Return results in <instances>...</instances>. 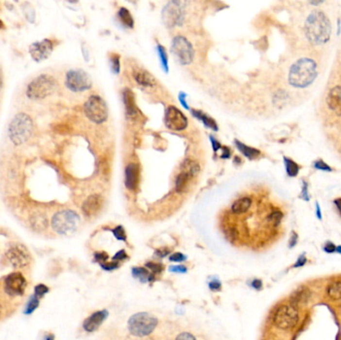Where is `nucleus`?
<instances>
[{"instance_id":"obj_1","label":"nucleus","mask_w":341,"mask_h":340,"mask_svg":"<svg viewBox=\"0 0 341 340\" xmlns=\"http://www.w3.org/2000/svg\"><path fill=\"white\" fill-rule=\"evenodd\" d=\"M305 33L308 41L314 45L326 43L331 35V24L328 17L321 11L311 12L305 24Z\"/></svg>"},{"instance_id":"obj_2","label":"nucleus","mask_w":341,"mask_h":340,"mask_svg":"<svg viewBox=\"0 0 341 340\" xmlns=\"http://www.w3.org/2000/svg\"><path fill=\"white\" fill-rule=\"evenodd\" d=\"M317 64L311 58H300L290 69L289 82L295 88H307L317 77Z\"/></svg>"},{"instance_id":"obj_3","label":"nucleus","mask_w":341,"mask_h":340,"mask_svg":"<svg viewBox=\"0 0 341 340\" xmlns=\"http://www.w3.org/2000/svg\"><path fill=\"white\" fill-rule=\"evenodd\" d=\"M32 131L33 122L31 118L24 113H20L12 119L8 128V135L12 143L21 145L30 138Z\"/></svg>"},{"instance_id":"obj_4","label":"nucleus","mask_w":341,"mask_h":340,"mask_svg":"<svg viewBox=\"0 0 341 340\" xmlns=\"http://www.w3.org/2000/svg\"><path fill=\"white\" fill-rule=\"evenodd\" d=\"M80 223V217L77 213L71 210H63L56 213L51 221L54 232L58 235L69 236L77 230Z\"/></svg>"},{"instance_id":"obj_5","label":"nucleus","mask_w":341,"mask_h":340,"mask_svg":"<svg viewBox=\"0 0 341 340\" xmlns=\"http://www.w3.org/2000/svg\"><path fill=\"white\" fill-rule=\"evenodd\" d=\"M158 325V319L150 313L139 312L132 315L128 321V329L131 334L144 337L150 335Z\"/></svg>"},{"instance_id":"obj_6","label":"nucleus","mask_w":341,"mask_h":340,"mask_svg":"<svg viewBox=\"0 0 341 340\" xmlns=\"http://www.w3.org/2000/svg\"><path fill=\"white\" fill-rule=\"evenodd\" d=\"M56 89L57 82L52 76H50V75H40V76H38L29 83L26 94L30 99L39 100L51 95L56 91Z\"/></svg>"},{"instance_id":"obj_7","label":"nucleus","mask_w":341,"mask_h":340,"mask_svg":"<svg viewBox=\"0 0 341 340\" xmlns=\"http://www.w3.org/2000/svg\"><path fill=\"white\" fill-rule=\"evenodd\" d=\"M162 19L168 28L182 26L186 20V2H168L162 10Z\"/></svg>"},{"instance_id":"obj_8","label":"nucleus","mask_w":341,"mask_h":340,"mask_svg":"<svg viewBox=\"0 0 341 340\" xmlns=\"http://www.w3.org/2000/svg\"><path fill=\"white\" fill-rule=\"evenodd\" d=\"M170 52L181 65L191 64L195 57V51L192 43L185 36L178 35L172 41Z\"/></svg>"},{"instance_id":"obj_9","label":"nucleus","mask_w":341,"mask_h":340,"mask_svg":"<svg viewBox=\"0 0 341 340\" xmlns=\"http://www.w3.org/2000/svg\"><path fill=\"white\" fill-rule=\"evenodd\" d=\"M87 118L96 124H102L108 119V108L105 101L98 95H92L84 105Z\"/></svg>"},{"instance_id":"obj_10","label":"nucleus","mask_w":341,"mask_h":340,"mask_svg":"<svg viewBox=\"0 0 341 340\" xmlns=\"http://www.w3.org/2000/svg\"><path fill=\"white\" fill-rule=\"evenodd\" d=\"M65 84L73 92H84L92 87V80L84 70L75 69L67 72Z\"/></svg>"},{"instance_id":"obj_11","label":"nucleus","mask_w":341,"mask_h":340,"mask_svg":"<svg viewBox=\"0 0 341 340\" xmlns=\"http://www.w3.org/2000/svg\"><path fill=\"white\" fill-rule=\"evenodd\" d=\"M298 323V312L293 306H281L273 316V323L280 329H290Z\"/></svg>"},{"instance_id":"obj_12","label":"nucleus","mask_w":341,"mask_h":340,"mask_svg":"<svg viewBox=\"0 0 341 340\" xmlns=\"http://www.w3.org/2000/svg\"><path fill=\"white\" fill-rule=\"evenodd\" d=\"M6 256L11 266L15 269L26 268L32 260V256L28 249L21 243H13L8 249Z\"/></svg>"},{"instance_id":"obj_13","label":"nucleus","mask_w":341,"mask_h":340,"mask_svg":"<svg viewBox=\"0 0 341 340\" xmlns=\"http://www.w3.org/2000/svg\"><path fill=\"white\" fill-rule=\"evenodd\" d=\"M26 287L27 281L21 272H12L8 274L3 281V290L11 297L23 295Z\"/></svg>"},{"instance_id":"obj_14","label":"nucleus","mask_w":341,"mask_h":340,"mask_svg":"<svg viewBox=\"0 0 341 340\" xmlns=\"http://www.w3.org/2000/svg\"><path fill=\"white\" fill-rule=\"evenodd\" d=\"M164 122L168 129L176 132L184 131L187 129L188 124V118L185 116L184 113L175 106L168 107L165 113Z\"/></svg>"},{"instance_id":"obj_15","label":"nucleus","mask_w":341,"mask_h":340,"mask_svg":"<svg viewBox=\"0 0 341 340\" xmlns=\"http://www.w3.org/2000/svg\"><path fill=\"white\" fill-rule=\"evenodd\" d=\"M53 51V43L49 39H44L40 42H35L29 47L31 57L36 61L40 62L47 59Z\"/></svg>"},{"instance_id":"obj_16","label":"nucleus","mask_w":341,"mask_h":340,"mask_svg":"<svg viewBox=\"0 0 341 340\" xmlns=\"http://www.w3.org/2000/svg\"><path fill=\"white\" fill-rule=\"evenodd\" d=\"M140 181V167L136 163H131L125 170V186L129 191H135Z\"/></svg>"},{"instance_id":"obj_17","label":"nucleus","mask_w":341,"mask_h":340,"mask_svg":"<svg viewBox=\"0 0 341 340\" xmlns=\"http://www.w3.org/2000/svg\"><path fill=\"white\" fill-rule=\"evenodd\" d=\"M102 205H103V199L100 195H97V194L91 195L83 203L82 212L86 217L91 218L96 216L100 212V210L102 209Z\"/></svg>"},{"instance_id":"obj_18","label":"nucleus","mask_w":341,"mask_h":340,"mask_svg":"<svg viewBox=\"0 0 341 340\" xmlns=\"http://www.w3.org/2000/svg\"><path fill=\"white\" fill-rule=\"evenodd\" d=\"M107 316H108L107 310H100V311L94 312L92 315L87 317L83 323L84 330L87 332H94L95 330H97L102 325Z\"/></svg>"},{"instance_id":"obj_19","label":"nucleus","mask_w":341,"mask_h":340,"mask_svg":"<svg viewBox=\"0 0 341 340\" xmlns=\"http://www.w3.org/2000/svg\"><path fill=\"white\" fill-rule=\"evenodd\" d=\"M328 108L336 114L341 116V86L333 87L329 92L326 98Z\"/></svg>"},{"instance_id":"obj_20","label":"nucleus","mask_w":341,"mask_h":340,"mask_svg":"<svg viewBox=\"0 0 341 340\" xmlns=\"http://www.w3.org/2000/svg\"><path fill=\"white\" fill-rule=\"evenodd\" d=\"M123 102L126 110V114L130 118H135L138 116L139 111L135 103V97L133 92L129 89H125L123 91Z\"/></svg>"},{"instance_id":"obj_21","label":"nucleus","mask_w":341,"mask_h":340,"mask_svg":"<svg viewBox=\"0 0 341 340\" xmlns=\"http://www.w3.org/2000/svg\"><path fill=\"white\" fill-rule=\"evenodd\" d=\"M253 204V200L250 197H241L235 201L231 206V213L234 216L244 215L250 211Z\"/></svg>"},{"instance_id":"obj_22","label":"nucleus","mask_w":341,"mask_h":340,"mask_svg":"<svg viewBox=\"0 0 341 340\" xmlns=\"http://www.w3.org/2000/svg\"><path fill=\"white\" fill-rule=\"evenodd\" d=\"M134 79L138 85L144 88H154L156 86V79L146 70L139 69L135 71Z\"/></svg>"},{"instance_id":"obj_23","label":"nucleus","mask_w":341,"mask_h":340,"mask_svg":"<svg viewBox=\"0 0 341 340\" xmlns=\"http://www.w3.org/2000/svg\"><path fill=\"white\" fill-rule=\"evenodd\" d=\"M180 172L185 173L186 175H188L189 178H195L199 172H200V166L196 161L193 160H185L180 168Z\"/></svg>"},{"instance_id":"obj_24","label":"nucleus","mask_w":341,"mask_h":340,"mask_svg":"<svg viewBox=\"0 0 341 340\" xmlns=\"http://www.w3.org/2000/svg\"><path fill=\"white\" fill-rule=\"evenodd\" d=\"M235 143H236V146L239 149V152L243 156H245L246 158L250 159V160L256 159L260 155V151L257 150V149H255V148L250 147V146H246V145H244L243 143H241V142H239L238 140H236Z\"/></svg>"},{"instance_id":"obj_25","label":"nucleus","mask_w":341,"mask_h":340,"mask_svg":"<svg viewBox=\"0 0 341 340\" xmlns=\"http://www.w3.org/2000/svg\"><path fill=\"white\" fill-rule=\"evenodd\" d=\"M192 114L194 117H196L197 119H199L201 122H203V124L207 127V128H210L214 131H218L219 130V127H218V124L216 123V121L211 118L210 116H207L206 114H205L204 112L202 111H198V110H193L192 111Z\"/></svg>"},{"instance_id":"obj_26","label":"nucleus","mask_w":341,"mask_h":340,"mask_svg":"<svg viewBox=\"0 0 341 340\" xmlns=\"http://www.w3.org/2000/svg\"><path fill=\"white\" fill-rule=\"evenodd\" d=\"M117 15H118L120 23L125 28H129V29L134 28V19H133L131 12L126 7H121Z\"/></svg>"},{"instance_id":"obj_27","label":"nucleus","mask_w":341,"mask_h":340,"mask_svg":"<svg viewBox=\"0 0 341 340\" xmlns=\"http://www.w3.org/2000/svg\"><path fill=\"white\" fill-rule=\"evenodd\" d=\"M132 273L134 275V277L139 278V280L142 282L153 281L155 279V274H150L148 270H146L145 268H134L132 270Z\"/></svg>"},{"instance_id":"obj_28","label":"nucleus","mask_w":341,"mask_h":340,"mask_svg":"<svg viewBox=\"0 0 341 340\" xmlns=\"http://www.w3.org/2000/svg\"><path fill=\"white\" fill-rule=\"evenodd\" d=\"M283 162H284V166H286V171L288 176L290 178L296 177L300 170L298 164L288 157H283Z\"/></svg>"},{"instance_id":"obj_29","label":"nucleus","mask_w":341,"mask_h":340,"mask_svg":"<svg viewBox=\"0 0 341 340\" xmlns=\"http://www.w3.org/2000/svg\"><path fill=\"white\" fill-rule=\"evenodd\" d=\"M192 180V178H189L188 175H186L185 173L180 172L179 175L176 178V182H175V188L178 193H183L185 192V190L187 188V185L188 184V182Z\"/></svg>"},{"instance_id":"obj_30","label":"nucleus","mask_w":341,"mask_h":340,"mask_svg":"<svg viewBox=\"0 0 341 340\" xmlns=\"http://www.w3.org/2000/svg\"><path fill=\"white\" fill-rule=\"evenodd\" d=\"M326 291H327V295L331 299L333 300L341 299V281L331 282L327 287Z\"/></svg>"},{"instance_id":"obj_31","label":"nucleus","mask_w":341,"mask_h":340,"mask_svg":"<svg viewBox=\"0 0 341 340\" xmlns=\"http://www.w3.org/2000/svg\"><path fill=\"white\" fill-rule=\"evenodd\" d=\"M156 49H157V52H158V55H159L161 67L166 73H168L169 72V58H168L166 49L161 44H158Z\"/></svg>"},{"instance_id":"obj_32","label":"nucleus","mask_w":341,"mask_h":340,"mask_svg":"<svg viewBox=\"0 0 341 340\" xmlns=\"http://www.w3.org/2000/svg\"><path fill=\"white\" fill-rule=\"evenodd\" d=\"M110 68L114 74H119L121 71V64H120V55L119 54H111L109 57Z\"/></svg>"},{"instance_id":"obj_33","label":"nucleus","mask_w":341,"mask_h":340,"mask_svg":"<svg viewBox=\"0 0 341 340\" xmlns=\"http://www.w3.org/2000/svg\"><path fill=\"white\" fill-rule=\"evenodd\" d=\"M39 305H40V299L38 298L35 294H33L27 302V305H26L25 309H24V313L27 315L33 313L37 309V307L39 306Z\"/></svg>"},{"instance_id":"obj_34","label":"nucleus","mask_w":341,"mask_h":340,"mask_svg":"<svg viewBox=\"0 0 341 340\" xmlns=\"http://www.w3.org/2000/svg\"><path fill=\"white\" fill-rule=\"evenodd\" d=\"M282 214L279 212V211H273V212H272L270 215H269V217H268V221H269V222H271L273 225H274V226H276V225H278L279 223H280V221H281V220H282Z\"/></svg>"},{"instance_id":"obj_35","label":"nucleus","mask_w":341,"mask_h":340,"mask_svg":"<svg viewBox=\"0 0 341 340\" xmlns=\"http://www.w3.org/2000/svg\"><path fill=\"white\" fill-rule=\"evenodd\" d=\"M313 167L316 170H320V171H324V172H332L333 171V169L322 160H316L315 162H313Z\"/></svg>"},{"instance_id":"obj_36","label":"nucleus","mask_w":341,"mask_h":340,"mask_svg":"<svg viewBox=\"0 0 341 340\" xmlns=\"http://www.w3.org/2000/svg\"><path fill=\"white\" fill-rule=\"evenodd\" d=\"M48 291H49V288L45 285H42V283L36 286L34 289V294L39 299L42 298L46 293H48Z\"/></svg>"},{"instance_id":"obj_37","label":"nucleus","mask_w":341,"mask_h":340,"mask_svg":"<svg viewBox=\"0 0 341 340\" xmlns=\"http://www.w3.org/2000/svg\"><path fill=\"white\" fill-rule=\"evenodd\" d=\"M113 234H114V236H115V238L119 240H124V241L127 240V236H126L125 230L122 225L116 226V228L113 230Z\"/></svg>"},{"instance_id":"obj_38","label":"nucleus","mask_w":341,"mask_h":340,"mask_svg":"<svg viewBox=\"0 0 341 340\" xmlns=\"http://www.w3.org/2000/svg\"><path fill=\"white\" fill-rule=\"evenodd\" d=\"M146 267L149 268L152 272H153L154 274L161 273L164 271V266H162L161 263H156V262L149 261V262L146 263Z\"/></svg>"},{"instance_id":"obj_39","label":"nucleus","mask_w":341,"mask_h":340,"mask_svg":"<svg viewBox=\"0 0 341 340\" xmlns=\"http://www.w3.org/2000/svg\"><path fill=\"white\" fill-rule=\"evenodd\" d=\"M101 268L105 271H114V270H116L119 268L120 266V263L118 261H110V262H104V263H101L100 264Z\"/></svg>"},{"instance_id":"obj_40","label":"nucleus","mask_w":341,"mask_h":340,"mask_svg":"<svg viewBox=\"0 0 341 340\" xmlns=\"http://www.w3.org/2000/svg\"><path fill=\"white\" fill-rule=\"evenodd\" d=\"M301 199L305 201H309V194H308V183L307 181H302V190H301Z\"/></svg>"},{"instance_id":"obj_41","label":"nucleus","mask_w":341,"mask_h":340,"mask_svg":"<svg viewBox=\"0 0 341 340\" xmlns=\"http://www.w3.org/2000/svg\"><path fill=\"white\" fill-rule=\"evenodd\" d=\"M94 257H95V259H96V261H98L101 264V263L107 262V259L109 258V255L105 252H99V253L95 254Z\"/></svg>"},{"instance_id":"obj_42","label":"nucleus","mask_w":341,"mask_h":340,"mask_svg":"<svg viewBox=\"0 0 341 340\" xmlns=\"http://www.w3.org/2000/svg\"><path fill=\"white\" fill-rule=\"evenodd\" d=\"M186 255H184L181 253H175L172 255H170V260L174 261V262H182L184 260H186Z\"/></svg>"},{"instance_id":"obj_43","label":"nucleus","mask_w":341,"mask_h":340,"mask_svg":"<svg viewBox=\"0 0 341 340\" xmlns=\"http://www.w3.org/2000/svg\"><path fill=\"white\" fill-rule=\"evenodd\" d=\"M179 101H180L181 105H182V106H183L185 109L189 110L188 104V102H187V94H186V93L181 92V93L179 94Z\"/></svg>"},{"instance_id":"obj_44","label":"nucleus","mask_w":341,"mask_h":340,"mask_svg":"<svg viewBox=\"0 0 341 340\" xmlns=\"http://www.w3.org/2000/svg\"><path fill=\"white\" fill-rule=\"evenodd\" d=\"M176 340H197L194 335L188 332H183L177 336Z\"/></svg>"},{"instance_id":"obj_45","label":"nucleus","mask_w":341,"mask_h":340,"mask_svg":"<svg viewBox=\"0 0 341 340\" xmlns=\"http://www.w3.org/2000/svg\"><path fill=\"white\" fill-rule=\"evenodd\" d=\"M170 272H176V273H186L188 272L187 268L184 267V266H174V267H170L169 269Z\"/></svg>"},{"instance_id":"obj_46","label":"nucleus","mask_w":341,"mask_h":340,"mask_svg":"<svg viewBox=\"0 0 341 340\" xmlns=\"http://www.w3.org/2000/svg\"><path fill=\"white\" fill-rule=\"evenodd\" d=\"M126 258H128V255H127V254H126V252L125 251H120V252H118L115 255H114L113 256V260L114 261H120V260H124V259H126Z\"/></svg>"},{"instance_id":"obj_47","label":"nucleus","mask_w":341,"mask_h":340,"mask_svg":"<svg viewBox=\"0 0 341 340\" xmlns=\"http://www.w3.org/2000/svg\"><path fill=\"white\" fill-rule=\"evenodd\" d=\"M208 288L213 291H218L222 289V283L219 280H213L208 283Z\"/></svg>"},{"instance_id":"obj_48","label":"nucleus","mask_w":341,"mask_h":340,"mask_svg":"<svg viewBox=\"0 0 341 340\" xmlns=\"http://www.w3.org/2000/svg\"><path fill=\"white\" fill-rule=\"evenodd\" d=\"M170 253V250L167 249V248H163V249H160V250H157L156 251V255L160 258L162 257H165L168 254Z\"/></svg>"},{"instance_id":"obj_49","label":"nucleus","mask_w":341,"mask_h":340,"mask_svg":"<svg viewBox=\"0 0 341 340\" xmlns=\"http://www.w3.org/2000/svg\"><path fill=\"white\" fill-rule=\"evenodd\" d=\"M324 251H325L326 253L331 254V253L336 252V247H335V245H334L332 242H327V243L325 244V247H324Z\"/></svg>"},{"instance_id":"obj_50","label":"nucleus","mask_w":341,"mask_h":340,"mask_svg":"<svg viewBox=\"0 0 341 340\" xmlns=\"http://www.w3.org/2000/svg\"><path fill=\"white\" fill-rule=\"evenodd\" d=\"M252 287L256 289V290H259L261 288H262V282L260 279H255L253 282H252Z\"/></svg>"},{"instance_id":"obj_51","label":"nucleus","mask_w":341,"mask_h":340,"mask_svg":"<svg viewBox=\"0 0 341 340\" xmlns=\"http://www.w3.org/2000/svg\"><path fill=\"white\" fill-rule=\"evenodd\" d=\"M307 262V258L306 256H300L297 260V262L294 264V268H298V267H302V266H305Z\"/></svg>"},{"instance_id":"obj_52","label":"nucleus","mask_w":341,"mask_h":340,"mask_svg":"<svg viewBox=\"0 0 341 340\" xmlns=\"http://www.w3.org/2000/svg\"><path fill=\"white\" fill-rule=\"evenodd\" d=\"M211 139V142L213 144V148H214V151H218L220 148H221V145H220V142L218 140H216L213 136L210 137Z\"/></svg>"},{"instance_id":"obj_53","label":"nucleus","mask_w":341,"mask_h":340,"mask_svg":"<svg viewBox=\"0 0 341 340\" xmlns=\"http://www.w3.org/2000/svg\"><path fill=\"white\" fill-rule=\"evenodd\" d=\"M297 242V235L295 233H292L291 235V238H290V247L292 248L293 245H295Z\"/></svg>"},{"instance_id":"obj_54","label":"nucleus","mask_w":341,"mask_h":340,"mask_svg":"<svg viewBox=\"0 0 341 340\" xmlns=\"http://www.w3.org/2000/svg\"><path fill=\"white\" fill-rule=\"evenodd\" d=\"M334 204L336 205L338 212H339L340 215H341V199H336V200L334 201Z\"/></svg>"},{"instance_id":"obj_55","label":"nucleus","mask_w":341,"mask_h":340,"mask_svg":"<svg viewBox=\"0 0 341 340\" xmlns=\"http://www.w3.org/2000/svg\"><path fill=\"white\" fill-rule=\"evenodd\" d=\"M316 216H317V218H318L319 220L322 219V217H321V211H320V206H319V204H318V203H316Z\"/></svg>"},{"instance_id":"obj_56","label":"nucleus","mask_w":341,"mask_h":340,"mask_svg":"<svg viewBox=\"0 0 341 340\" xmlns=\"http://www.w3.org/2000/svg\"><path fill=\"white\" fill-rule=\"evenodd\" d=\"M44 340H55V337H54V335H53V334L49 333V334H47V335L45 336Z\"/></svg>"},{"instance_id":"obj_57","label":"nucleus","mask_w":341,"mask_h":340,"mask_svg":"<svg viewBox=\"0 0 341 340\" xmlns=\"http://www.w3.org/2000/svg\"><path fill=\"white\" fill-rule=\"evenodd\" d=\"M2 87V74L0 72V89Z\"/></svg>"},{"instance_id":"obj_58","label":"nucleus","mask_w":341,"mask_h":340,"mask_svg":"<svg viewBox=\"0 0 341 340\" xmlns=\"http://www.w3.org/2000/svg\"><path fill=\"white\" fill-rule=\"evenodd\" d=\"M2 28H4V25H3V22L0 20V29H2Z\"/></svg>"},{"instance_id":"obj_59","label":"nucleus","mask_w":341,"mask_h":340,"mask_svg":"<svg viewBox=\"0 0 341 340\" xmlns=\"http://www.w3.org/2000/svg\"><path fill=\"white\" fill-rule=\"evenodd\" d=\"M336 252H338V253L341 254V247H337V248H336Z\"/></svg>"},{"instance_id":"obj_60","label":"nucleus","mask_w":341,"mask_h":340,"mask_svg":"<svg viewBox=\"0 0 341 340\" xmlns=\"http://www.w3.org/2000/svg\"><path fill=\"white\" fill-rule=\"evenodd\" d=\"M0 314H1V308H0Z\"/></svg>"}]
</instances>
